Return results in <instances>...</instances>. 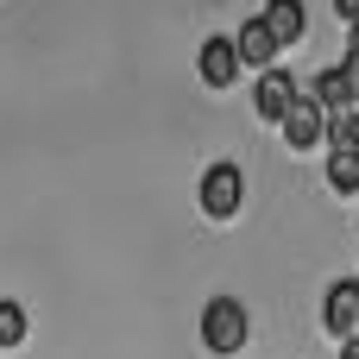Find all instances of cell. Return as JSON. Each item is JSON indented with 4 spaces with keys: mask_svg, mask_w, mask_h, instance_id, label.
<instances>
[{
    "mask_svg": "<svg viewBox=\"0 0 359 359\" xmlns=\"http://www.w3.org/2000/svg\"><path fill=\"white\" fill-rule=\"evenodd\" d=\"M246 334H252L246 303H240V297H208V309H202V347L227 359V353H240V347H246Z\"/></svg>",
    "mask_w": 359,
    "mask_h": 359,
    "instance_id": "cell-1",
    "label": "cell"
},
{
    "mask_svg": "<svg viewBox=\"0 0 359 359\" xmlns=\"http://www.w3.org/2000/svg\"><path fill=\"white\" fill-rule=\"evenodd\" d=\"M196 196H202V215H208V221H233L240 202H246V177H240V164H208Z\"/></svg>",
    "mask_w": 359,
    "mask_h": 359,
    "instance_id": "cell-2",
    "label": "cell"
},
{
    "mask_svg": "<svg viewBox=\"0 0 359 359\" xmlns=\"http://www.w3.org/2000/svg\"><path fill=\"white\" fill-rule=\"evenodd\" d=\"M322 328L347 347V341H359V284L353 278H334L328 284V297H322Z\"/></svg>",
    "mask_w": 359,
    "mask_h": 359,
    "instance_id": "cell-3",
    "label": "cell"
},
{
    "mask_svg": "<svg viewBox=\"0 0 359 359\" xmlns=\"http://www.w3.org/2000/svg\"><path fill=\"white\" fill-rule=\"evenodd\" d=\"M328 139V107L316 101V95H297V107L284 114V145L290 151H309V145H322Z\"/></svg>",
    "mask_w": 359,
    "mask_h": 359,
    "instance_id": "cell-4",
    "label": "cell"
},
{
    "mask_svg": "<svg viewBox=\"0 0 359 359\" xmlns=\"http://www.w3.org/2000/svg\"><path fill=\"white\" fill-rule=\"evenodd\" d=\"M196 69H202L208 88H233V82H240V44H233V38H208L202 57H196Z\"/></svg>",
    "mask_w": 359,
    "mask_h": 359,
    "instance_id": "cell-5",
    "label": "cell"
},
{
    "mask_svg": "<svg viewBox=\"0 0 359 359\" xmlns=\"http://www.w3.org/2000/svg\"><path fill=\"white\" fill-rule=\"evenodd\" d=\"M297 95H303V88H297L284 69H265L259 88H252V107H259V120H278V126H284V114L297 107Z\"/></svg>",
    "mask_w": 359,
    "mask_h": 359,
    "instance_id": "cell-6",
    "label": "cell"
},
{
    "mask_svg": "<svg viewBox=\"0 0 359 359\" xmlns=\"http://www.w3.org/2000/svg\"><path fill=\"white\" fill-rule=\"evenodd\" d=\"M316 101L328 107V114H341V107H359V76L341 63V69H322L316 76Z\"/></svg>",
    "mask_w": 359,
    "mask_h": 359,
    "instance_id": "cell-7",
    "label": "cell"
},
{
    "mask_svg": "<svg viewBox=\"0 0 359 359\" xmlns=\"http://www.w3.org/2000/svg\"><path fill=\"white\" fill-rule=\"evenodd\" d=\"M233 44H240V63H259V69H271V57L284 50V44H278V32H271L265 19H246Z\"/></svg>",
    "mask_w": 359,
    "mask_h": 359,
    "instance_id": "cell-8",
    "label": "cell"
},
{
    "mask_svg": "<svg viewBox=\"0 0 359 359\" xmlns=\"http://www.w3.org/2000/svg\"><path fill=\"white\" fill-rule=\"evenodd\" d=\"M271 32H278V44H297L303 38V25H309V13H303V0H271L265 13H259Z\"/></svg>",
    "mask_w": 359,
    "mask_h": 359,
    "instance_id": "cell-9",
    "label": "cell"
},
{
    "mask_svg": "<svg viewBox=\"0 0 359 359\" xmlns=\"http://www.w3.org/2000/svg\"><path fill=\"white\" fill-rule=\"evenodd\" d=\"M328 189L359 196V151H328Z\"/></svg>",
    "mask_w": 359,
    "mask_h": 359,
    "instance_id": "cell-10",
    "label": "cell"
},
{
    "mask_svg": "<svg viewBox=\"0 0 359 359\" xmlns=\"http://www.w3.org/2000/svg\"><path fill=\"white\" fill-rule=\"evenodd\" d=\"M328 145H334V151H359V107L328 114Z\"/></svg>",
    "mask_w": 359,
    "mask_h": 359,
    "instance_id": "cell-11",
    "label": "cell"
},
{
    "mask_svg": "<svg viewBox=\"0 0 359 359\" xmlns=\"http://www.w3.org/2000/svg\"><path fill=\"white\" fill-rule=\"evenodd\" d=\"M25 328H32V322H25V309L6 297V303H0V347H19V341H25Z\"/></svg>",
    "mask_w": 359,
    "mask_h": 359,
    "instance_id": "cell-12",
    "label": "cell"
},
{
    "mask_svg": "<svg viewBox=\"0 0 359 359\" xmlns=\"http://www.w3.org/2000/svg\"><path fill=\"white\" fill-rule=\"evenodd\" d=\"M334 13H341V25H353V32H359V0H334Z\"/></svg>",
    "mask_w": 359,
    "mask_h": 359,
    "instance_id": "cell-13",
    "label": "cell"
},
{
    "mask_svg": "<svg viewBox=\"0 0 359 359\" xmlns=\"http://www.w3.org/2000/svg\"><path fill=\"white\" fill-rule=\"evenodd\" d=\"M341 359H359V341H347V347H341Z\"/></svg>",
    "mask_w": 359,
    "mask_h": 359,
    "instance_id": "cell-14",
    "label": "cell"
},
{
    "mask_svg": "<svg viewBox=\"0 0 359 359\" xmlns=\"http://www.w3.org/2000/svg\"><path fill=\"white\" fill-rule=\"evenodd\" d=\"M353 57H359V32H353Z\"/></svg>",
    "mask_w": 359,
    "mask_h": 359,
    "instance_id": "cell-15",
    "label": "cell"
}]
</instances>
